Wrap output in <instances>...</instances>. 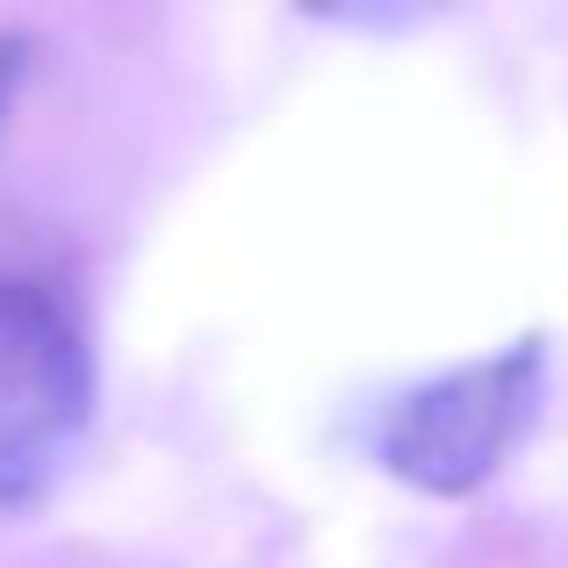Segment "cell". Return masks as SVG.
<instances>
[{
  "label": "cell",
  "instance_id": "2",
  "mask_svg": "<svg viewBox=\"0 0 568 568\" xmlns=\"http://www.w3.org/2000/svg\"><path fill=\"white\" fill-rule=\"evenodd\" d=\"M540 382H547L540 338H511L489 361L446 367V375L403 388L396 403H382L367 446L396 483L425 489V497H468L526 439L532 410H540Z\"/></svg>",
  "mask_w": 568,
  "mask_h": 568
},
{
  "label": "cell",
  "instance_id": "1",
  "mask_svg": "<svg viewBox=\"0 0 568 568\" xmlns=\"http://www.w3.org/2000/svg\"><path fill=\"white\" fill-rule=\"evenodd\" d=\"M94 417V346L58 288L0 274V518L65 483Z\"/></svg>",
  "mask_w": 568,
  "mask_h": 568
},
{
  "label": "cell",
  "instance_id": "3",
  "mask_svg": "<svg viewBox=\"0 0 568 568\" xmlns=\"http://www.w3.org/2000/svg\"><path fill=\"white\" fill-rule=\"evenodd\" d=\"M29 58H37V43H29L22 29H0V130H8L14 94H22V80H29Z\"/></svg>",
  "mask_w": 568,
  "mask_h": 568
}]
</instances>
